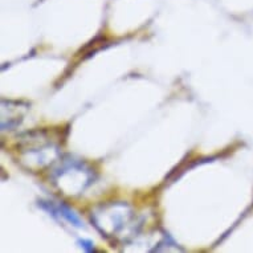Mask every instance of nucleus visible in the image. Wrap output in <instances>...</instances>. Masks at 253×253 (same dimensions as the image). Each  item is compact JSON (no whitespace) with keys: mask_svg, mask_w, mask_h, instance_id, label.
Masks as SVG:
<instances>
[{"mask_svg":"<svg viewBox=\"0 0 253 253\" xmlns=\"http://www.w3.org/2000/svg\"><path fill=\"white\" fill-rule=\"evenodd\" d=\"M80 245H81V248L85 249L86 252H91V251H94V248H93V244H91V241L81 240L80 241Z\"/></svg>","mask_w":253,"mask_h":253,"instance_id":"nucleus-5","label":"nucleus"},{"mask_svg":"<svg viewBox=\"0 0 253 253\" xmlns=\"http://www.w3.org/2000/svg\"><path fill=\"white\" fill-rule=\"evenodd\" d=\"M91 221L102 236L114 243H125L138 232L137 216L129 204L110 202L91 211Z\"/></svg>","mask_w":253,"mask_h":253,"instance_id":"nucleus-1","label":"nucleus"},{"mask_svg":"<svg viewBox=\"0 0 253 253\" xmlns=\"http://www.w3.org/2000/svg\"><path fill=\"white\" fill-rule=\"evenodd\" d=\"M94 179V171L86 163L77 159H64L52 174L54 186L68 196L81 195Z\"/></svg>","mask_w":253,"mask_h":253,"instance_id":"nucleus-3","label":"nucleus"},{"mask_svg":"<svg viewBox=\"0 0 253 253\" xmlns=\"http://www.w3.org/2000/svg\"><path fill=\"white\" fill-rule=\"evenodd\" d=\"M17 154L23 166L28 170H44L60 158V147L45 131L28 133L17 146Z\"/></svg>","mask_w":253,"mask_h":253,"instance_id":"nucleus-2","label":"nucleus"},{"mask_svg":"<svg viewBox=\"0 0 253 253\" xmlns=\"http://www.w3.org/2000/svg\"><path fill=\"white\" fill-rule=\"evenodd\" d=\"M39 206H42V208H45L46 211L50 212L53 216H57L60 219L62 217L64 220H67L68 223H71L72 225H76V227H79V228L84 227V223L81 221V219H80L79 216H77V213H76L73 210H71V208L68 207V206H65V204H54L53 202H40Z\"/></svg>","mask_w":253,"mask_h":253,"instance_id":"nucleus-4","label":"nucleus"}]
</instances>
